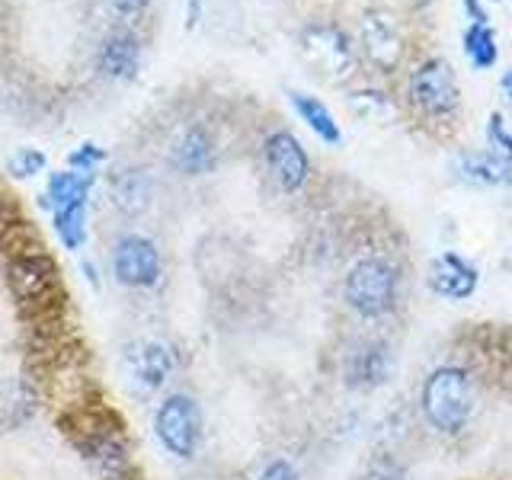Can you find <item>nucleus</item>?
<instances>
[{"label":"nucleus","instance_id":"bb28decb","mask_svg":"<svg viewBox=\"0 0 512 480\" xmlns=\"http://www.w3.org/2000/svg\"><path fill=\"white\" fill-rule=\"evenodd\" d=\"M112 7H116L119 13H125V16H135V13H141L144 7H148V0H109Z\"/></svg>","mask_w":512,"mask_h":480},{"label":"nucleus","instance_id":"9d476101","mask_svg":"<svg viewBox=\"0 0 512 480\" xmlns=\"http://www.w3.org/2000/svg\"><path fill=\"white\" fill-rule=\"evenodd\" d=\"M263 160H266L272 183H276L285 196H295V192H301L311 180V157L304 151V144L292 132H285V128L266 135Z\"/></svg>","mask_w":512,"mask_h":480},{"label":"nucleus","instance_id":"f257e3e1","mask_svg":"<svg viewBox=\"0 0 512 480\" xmlns=\"http://www.w3.org/2000/svg\"><path fill=\"white\" fill-rule=\"evenodd\" d=\"M68 426L80 461L87 464L96 480H138L132 442H128L116 416L84 407L68 416Z\"/></svg>","mask_w":512,"mask_h":480},{"label":"nucleus","instance_id":"7ed1b4c3","mask_svg":"<svg viewBox=\"0 0 512 480\" xmlns=\"http://www.w3.org/2000/svg\"><path fill=\"white\" fill-rule=\"evenodd\" d=\"M400 298V269L388 253H362L346 269L343 301L359 320H384Z\"/></svg>","mask_w":512,"mask_h":480},{"label":"nucleus","instance_id":"412c9836","mask_svg":"<svg viewBox=\"0 0 512 480\" xmlns=\"http://www.w3.org/2000/svg\"><path fill=\"white\" fill-rule=\"evenodd\" d=\"M464 55L474 64L477 71H490L496 64V36L490 23H471L468 32H464Z\"/></svg>","mask_w":512,"mask_h":480},{"label":"nucleus","instance_id":"39448f33","mask_svg":"<svg viewBox=\"0 0 512 480\" xmlns=\"http://www.w3.org/2000/svg\"><path fill=\"white\" fill-rule=\"evenodd\" d=\"M154 439L173 461H196L205 442V416L196 394L167 391L154 407Z\"/></svg>","mask_w":512,"mask_h":480},{"label":"nucleus","instance_id":"2eb2a0df","mask_svg":"<svg viewBox=\"0 0 512 480\" xmlns=\"http://www.w3.org/2000/svg\"><path fill=\"white\" fill-rule=\"evenodd\" d=\"M480 285V272L461 253L445 250L429 266V288L448 301H468Z\"/></svg>","mask_w":512,"mask_h":480},{"label":"nucleus","instance_id":"a878e982","mask_svg":"<svg viewBox=\"0 0 512 480\" xmlns=\"http://www.w3.org/2000/svg\"><path fill=\"white\" fill-rule=\"evenodd\" d=\"M103 160V151L96 148V144H80V148L71 154V170H80V173H93L96 164Z\"/></svg>","mask_w":512,"mask_h":480},{"label":"nucleus","instance_id":"0eeeda50","mask_svg":"<svg viewBox=\"0 0 512 480\" xmlns=\"http://www.w3.org/2000/svg\"><path fill=\"white\" fill-rule=\"evenodd\" d=\"M122 365L138 391L160 394L173 381L180 359H176V349L160 336H135L122 349Z\"/></svg>","mask_w":512,"mask_h":480},{"label":"nucleus","instance_id":"aec40b11","mask_svg":"<svg viewBox=\"0 0 512 480\" xmlns=\"http://www.w3.org/2000/svg\"><path fill=\"white\" fill-rule=\"evenodd\" d=\"M55 231L64 250H84L87 244V199L55 208Z\"/></svg>","mask_w":512,"mask_h":480},{"label":"nucleus","instance_id":"6ab92c4d","mask_svg":"<svg viewBox=\"0 0 512 480\" xmlns=\"http://www.w3.org/2000/svg\"><path fill=\"white\" fill-rule=\"evenodd\" d=\"M100 68L109 77H132L138 68V39L132 32H116L103 42L100 52Z\"/></svg>","mask_w":512,"mask_h":480},{"label":"nucleus","instance_id":"4be33fe9","mask_svg":"<svg viewBox=\"0 0 512 480\" xmlns=\"http://www.w3.org/2000/svg\"><path fill=\"white\" fill-rule=\"evenodd\" d=\"M487 154L512 176V132L506 128L500 112H493L487 122Z\"/></svg>","mask_w":512,"mask_h":480},{"label":"nucleus","instance_id":"ddd939ff","mask_svg":"<svg viewBox=\"0 0 512 480\" xmlns=\"http://www.w3.org/2000/svg\"><path fill=\"white\" fill-rule=\"evenodd\" d=\"M221 148L212 135V128H205L202 122L186 125L180 135H176L173 148H170V164L176 173L183 176H205L218 167Z\"/></svg>","mask_w":512,"mask_h":480},{"label":"nucleus","instance_id":"f03ea898","mask_svg":"<svg viewBox=\"0 0 512 480\" xmlns=\"http://www.w3.org/2000/svg\"><path fill=\"white\" fill-rule=\"evenodd\" d=\"M423 420L439 436H458L471 426L477 410V388L464 365H439L432 368L420 391Z\"/></svg>","mask_w":512,"mask_h":480},{"label":"nucleus","instance_id":"423d86ee","mask_svg":"<svg viewBox=\"0 0 512 480\" xmlns=\"http://www.w3.org/2000/svg\"><path fill=\"white\" fill-rule=\"evenodd\" d=\"M109 272L128 292H154L164 282V253L154 237L125 231L109 247Z\"/></svg>","mask_w":512,"mask_h":480},{"label":"nucleus","instance_id":"4468645a","mask_svg":"<svg viewBox=\"0 0 512 480\" xmlns=\"http://www.w3.org/2000/svg\"><path fill=\"white\" fill-rule=\"evenodd\" d=\"M106 196L119 215L141 218L154 202V180H151V173L141 167H116L109 173Z\"/></svg>","mask_w":512,"mask_h":480},{"label":"nucleus","instance_id":"b1692460","mask_svg":"<svg viewBox=\"0 0 512 480\" xmlns=\"http://www.w3.org/2000/svg\"><path fill=\"white\" fill-rule=\"evenodd\" d=\"M45 170V154L36 151V148H20V151H13L10 157V173L13 176H20V180H29V176H36Z\"/></svg>","mask_w":512,"mask_h":480},{"label":"nucleus","instance_id":"c85d7f7f","mask_svg":"<svg viewBox=\"0 0 512 480\" xmlns=\"http://www.w3.org/2000/svg\"><path fill=\"white\" fill-rule=\"evenodd\" d=\"M80 269H84V276H87V282H90L93 288H100V269H96L90 260H87L84 266H80Z\"/></svg>","mask_w":512,"mask_h":480},{"label":"nucleus","instance_id":"cd10ccee","mask_svg":"<svg viewBox=\"0 0 512 480\" xmlns=\"http://www.w3.org/2000/svg\"><path fill=\"white\" fill-rule=\"evenodd\" d=\"M464 4V10H468V16L474 23H487L490 16H487V10H484V4H480V0H461Z\"/></svg>","mask_w":512,"mask_h":480},{"label":"nucleus","instance_id":"9b49d317","mask_svg":"<svg viewBox=\"0 0 512 480\" xmlns=\"http://www.w3.org/2000/svg\"><path fill=\"white\" fill-rule=\"evenodd\" d=\"M391 372H394V352L388 340H381V336L356 340L343 356V378L349 388L359 391L381 388V384H388Z\"/></svg>","mask_w":512,"mask_h":480},{"label":"nucleus","instance_id":"7c9ffc66","mask_svg":"<svg viewBox=\"0 0 512 480\" xmlns=\"http://www.w3.org/2000/svg\"><path fill=\"white\" fill-rule=\"evenodd\" d=\"M410 4H413V7H429L432 0H410Z\"/></svg>","mask_w":512,"mask_h":480},{"label":"nucleus","instance_id":"f8f14e48","mask_svg":"<svg viewBox=\"0 0 512 480\" xmlns=\"http://www.w3.org/2000/svg\"><path fill=\"white\" fill-rule=\"evenodd\" d=\"M362 52L365 58L375 64L381 74L397 71L400 58H404V36L394 20V13L388 10H368L362 16Z\"/></svg>","mask_w":512,"mask_h":480},{"label":"nucleus","instance_id":"6e6552de","mask_svg":"<svg viewBox=\"0 0 512 480\" xmlns=\"http://www.w3.org/2000/svg\"><path fill=\"white\" fill-rule=\"evenodd\" d=\"M7 282L16 301L29 304V308H52L55 295L61 292V272L52 256L42 253V247L16 253L7 266Z\"/></svg>","mask_w":512,"mask_h":480},{"label":"nucleus","instance_id":"c756f323","mask_svg":"<svg viewBox=\"0 0 512 480\" xmlns=\"http://www.w3.org/2000/svg\"><path fill=\"white\" fill-rule=\"evenodd\" d=\"M500 90L509 96V103H512V68H509V71H503V77H500Z\"/></svg>","mask_w":512,"mask_h":480},{"label":"nucleus","instance_id":"20e7f679","mask_svg":"<svg viewBox=\"0 0 512 480\" xmlns=\"http://www.w3.org/2000/svg\"><path fill=\"white\" fill-rule=\"evenodd\" d=\"M407 103L413 116L432 128H455L461 116V87L445 58L420 61L407 77Z\"/></svg>","mask_w":512,"mask_h":480},{"label":"nucleus","instance_id":"a211bd4d","mask_svg":"<svg viewBox=\"0 0 512 480\" xmlns=\"http://www.w3.org/2000/svg\"><path fill=\"white\" fill-rule=\"evenodd\" d=\"M96 180V173H80V170H61V173H52V180H48V189H45V205L52 208H64L71 202H80L90 196V186Z\"/></svg>","mask_w":512,"mask_h":480},{"label":"nucleus","instance_id":"393cba45","mask_svg":"<svg viewBox=\"0 0 512 480\" xmlns=\"http://www.w3.org/2000/svg\"><path fill=\"white\" fill-rule=\"evenodd\" d=\"M256 480H301V474L288 458H269Z\"/></svg>","mask_w":512,"mask_h":480},{"label":"nucleus","instance_id":"1a4fd4ad","mask_svg":"<svg viewBox=\"0 0 512 480\" xmlns=\"http://www.w3.org/2000/svg\"><path fill=\"white\" fill-rule=\"evenodd\" d=\"M301 55L311 61L330 80H343L356 68V52H352L349 36L333 23H311L301 32Z\"/></svg>","mask_w":512,"mask_h":480},{"label":"nucleus","instance_id":"f3484780","mask_svg":"<svg viewBox=\"0 0 512 480\" xmlns=\"http://www.w3.org/2000/svg\"><path fill=\"white\" fill-rule=\"evenodd\" d=\"M292 96V106L295 112L301 116V122H308L311 132L320 138V141H327V144H340L343 141V132H340V122L333 119V112L317 100V96L311 93H288Z\"/></svg>","mask_w":512,"mask_h":480},{"label":"nucleus","instance_id":"5701e85b","mask_svg":"<svg viewBox=\"0 0 512 480\" xmlns=\"http://www.w3.org/2000/svg\"><path fill=\"white\" fill-rule=\"evenodd\" d=\"M362 480H410V471L394 455L381 452V455H375L372 461L365 464Z\"/></svg>","mask_w":512,"mask_h":480},{"label":"nucleus","instance_id":"dca6fc26","mask_svg":"<svg viewBox=\"0 0 512 480\" xmlns=\"http://www.w3.org/2000/svg\"><path fill=\"white\" fill-rule=\"evenodd\" d=\"M39 388L36 381L23 375L7 378L0 384V426L4 429H26L39 413Z\"/></svg>","mask_w":512,"mask_h":480}]
</instances>
